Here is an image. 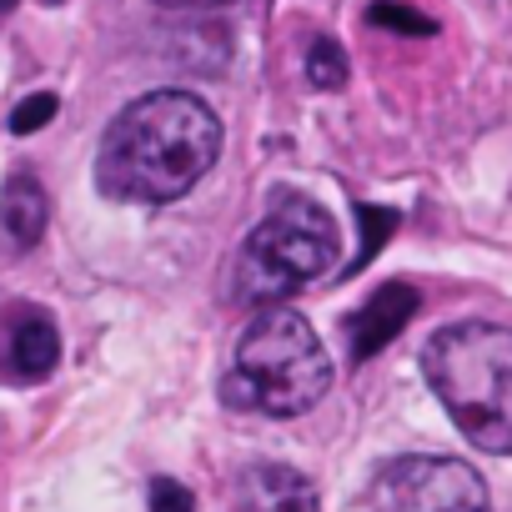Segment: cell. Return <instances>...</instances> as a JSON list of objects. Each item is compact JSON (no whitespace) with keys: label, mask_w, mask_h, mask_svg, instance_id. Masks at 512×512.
<instances>
[{"label":"cell","mask_w":512,"mask_h":512,"mask_svg":"<svg viewBox=\"0 0 512 512\" xmlns=\"http://www.w3.org/2000/svg\"><path fill=\"white\" fill-rule=\"evenodd\" d=\"M337 262V221L312 196H282L236 256V292L246 302H282Z\"/></svg>","instance_id":"obj_4"},{"label":"cell","mask_w":512,"mask_h":512,"mask_svg":"<svg viewBox=\"0 0 512 512\" xmlns=\"http://www.w3.org/2000/svg\"><path fill=\"white\" fill-rule=\"evenodd\" d=\"M56 111H61V96L36 91V96H26V101L11 111V131H16V136H36L41 126H51V121H56Z\"/></svg>","instance_id":"obj_13"},{"label":"cell","mask_w":512,"mask_h":512,"mask_svg":"<svg viewBox=\"0 0 512 512\" xmlns=\"http://www.w3.org/2000/svg\"><path fill=\"white\" fill-rule=\"evenodd\" d=\"M221 156V121L191 91H151L131 101L101 136L96 186L111 201L161 206L186 196Z\"/></svg>","instance_id":"obj_1"},{"label":"cell","mask_w":512,"mask_h":512,"mask_svg":"<svg viewBox=\"0 0 512 512\" xmlns=\"http://www.w3.org/2000/svg\"><path fill=\"white\" fill-rule=\"evenodd\" d=\"M56 357H61V332L46 317H26L11 342V372L21 382H41V377H51Z\"/></svg>","instance_id":"obj_9"},{"label":"cell","mask_w":512,"mask_h":512,"mask_svg":"<svg viewBox=\"0 0 512 512\" xmlns=\"http://www.w3.org/2000/svg\"><path fill=\"white\" fill-rule=\"evenodd\" d=\"M347 51L332 41V36H317L312 41V51H307V81L317 86V91H342L347 86Z\"/></svg>","instance_id":"obj_11"},{"label":"cell","mask_w":512,"mask_h":512,"mask_svg":"<svg viewBox=\"0 0 512 512\" xmlns=\"http://www.w3.org/2000/svg\"><path fill=\"white\" fill-rule=\"evenodd\" d=\"M161 11H221V6H241V0H151Z\"/></svg>","instance_id":"obj_15"},{"label":"cell","mask_w":512,"mask_h":512,"mask_svg":"<svg viewBox=\"0 0 512 512\" xmlns=\"http://www.w3.org/2000/svg\"><path fill=\"white\" fill-rule=\"evenodd\" d=\"M357 226H362V246H357V256L342 267V282L347 277H357L367 262H377V251L387 246V236L402 226V211H392V206H372V201H362L357 206Z\"/></svg>","instance_id":"obj_10"},{"label":"cell","mask_w":512,"mask_h":512,"mask_svg":"<svg viewBox=\"0 0 512 512\" xmlns=\"http://www.w3.org/2000/svg\"><path fill=\"white\" fill-rule=\"evenodd\" d=\"M422 372L472 447L512 457V327L452 322L422 347Z\"/></svg>","instance_id":"obj_2"},{"label":"cell","mask_w":512,"mask_h":512,"mask_svg":"<svg viewBox=\"0 0 512 512\" xmlns=\"http://www.w3.org/2000/svg\"><path fill=\"white\" fill-rule=\"evenodd\" d=\"M0 221H6V236L16 246H36L46 236V221H51V196L46 186L31 176V171H16L0 191Z\"/></svg>","instance_id":"obj_8"},{"label":"cell","mask_w":512,"mask_h":512,"mask_svg":"<svg viewBox=\"0 0 512 512\" xmlns=\"http://www.w3.org/2000/svg\"><path fill=\"white\" fill-rule=\"evenodd\" d=\"M412 312H417V292H412L407 282L377 287L372 302H367V307L357 312V322H352V357H357V362L377 357V352L412 322Z\"/></svg>","instance_id":"obj_7"},{"label":"cell","mask_w":512,"mask_h":512,"mask_svg":"<svg viewBox=\"0 0 512 512\" xmlns=\"http://www.w3.org/2000/svg\"><path fill=\"white\" fill-rule=\"evenodd\" d=\"M151 512H196V497L176 477H156L151 482Z\"/></svg>","instance_id":"obj_14"},{"label":"cell","mask_w":512,"mask_h":512,"mask_svg":"<svg viewBox=\"0 0 512 512\" xmlns=\"http://www.w3.org/2000/svg\"><path fill=\"white\" fill-rule=\"evenodd\" d=\"M377 512H487L482 477L457 457H397L377 472Z\"/></svg>","instance_id":"obj_5"},{"label":"cell","mask_w":512,"mask_h":512,"mask_svg":"<svg viewBox=\"0 0 512 512\" xmlns=\"http://www.w3.org/2000/svg\"><path fill=\"white\" fill-rule=\"evenodd\" d=\"M367 26H382V31H397V36H437V21L412 11V6H397V0H372L367 6Z\"/></svg>","instance_id":"obj_12"},{"label":"cell","mask_w":512,"mask_h":512,"mask_svg":"<svg viewBox=\"0 0 512 512\" xmlns=\"http://www.w3.org/2000/svg\"><path fill=\"white\" fill-rule=\"evenodd\" d=\"M327 387L332 362L312 322L297 312H267L241 332L221 397L226 407H246L262 417H302L327 397Z\"/></svg>","instance_id":"obj_3"},{"label":"cell","mask_w":512,"mask_h":512,"mask_svg":"<svg viewBox=\"0 0 512 512\" xmlns=\"http://www.w3.org/2000/svg\"><path fill=\"white\" fill-rule=\"evenodd\" d=\"M236 512H317V487L292 467H251L236 482Z\"/></svg>","instance_id":"obj_6"},{"label":"cell","mask_w":512,"mask_h":512,"mask_svg":"<svg viewBox=\"0 0 512 512\" xmlns=\"http://www.w3.org/2000/svg\"><path fill=\"white\" fill-rule=\"evenodd\" d=\"M6 11H16V0H0V16H6Z\"/></svg>","instance_id":"obj_16"}]
</instances>
